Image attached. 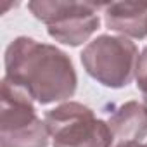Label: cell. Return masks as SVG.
<instances>
[{
    "mask_svg": "<svg viewBox=\"0 0 147 147\" xmlns=\"http://www.w3.org/2000/svg\"><path fill=\"white\" fill-rule=\"evenodd\" d=\"M5 80L23 88L38 104L71 97L78 83L75 66L62 50L28 36H19L9 43Z\"/></svg>",
    "mask_w": 147,
    "mask_h": 147,
    "instance_id": "obj_1",
    "label": "cell"
},
{
    "mask_svg": "<svg viewBox=\"0 0 147 147\" xmlns=\"http://www.w3.org/2000/svg\"><path fill=\"white\" fill-rule=\"evenodd\" d=\"M54 147H111L114 133L109 123L80 102H66L45 113Z\"/></svg>",
    "mask_w": 147,
    "mask_h": 147,
    "instance_id": "obj_2",
    "label": "cell"
},
{
    "mask_svg": "<svg viewBox=\"0 0 147 147\" xmlns=\"http://www.w3.org/2000/svg\"><path fill=\"white\" fill-rule=\"evenodd\" d=\"M49 130L33 106V99L18 85L4 78L0 111L2 147H47Z\"/></svg>",
    "mask_w": 147,
    "mask_h": 147,
    "instance_id": "obj_3",
    "label": "cell"
},
{
    "mask_svg": "<svg viewBox=\"0 0 147 147\" xmlns=\"http://www.w3.org/2000/svg\"><path fill=\"white\" fill-rule=\"evenodd\" d=\"M138 50L125 36L102 35L82 52V64L88 75L104 87L121 88L135 78Z\"/></svg>",
    "mask_w": 147,
    "mask_h": 147,
    "instance_id": "obj_4",
    "label": "cell"
},
{
    "mask_svg": "<svg viewBox=\"0 0 147 147\" xmlns=\"http://www.w3.org/2000/svg\"><path fill=\"white\" fill-rule=\"evenodd\" d=\"M104 4L94 2H30L28 9L47 24L49 35L64 45L78 47L87 42L100 24L99 11Z\"/></svg>",
    "mask_w": 147,
    "mask_h": 147,
    "instance_id": "obj_5",
    "label": "cell"
},
{
    "mask_svg": "<svg viewBox=\"0 0 147 147\" xmlns=\"http://www.w3.org/2000/svg\"><path fill=\"white\" fill-rule=\"evenodd\" d=\"M104 21L113 31L131 38L147 36V4L144 2H111L104 4Z\"/></svg>",
    "mask_w": 147,
    "mask_h": 147,
    "instance_id": "obj_6",
    "label": "cell"
},
{
    "mask_svg": "<svg viewBox=\"0 0 147 147\" xmlns=\"http://www.w3.org/2000/svg\"><path fill=\"white\" fill-rule=\"evenodd\" d=\"M109 126L121 142H137L147 135V109L135 100L125 102L111 114Z\"/></svg>",
    "mask_w": 147,
    "mask_h": 147,
    "instance_id": "obj_7",
    "label": "cell"
},
{
    "mask_svg": "<svg viewBox=\"0 0 147 147\" xmlns=\"http://www.w3.org/2000/svg\"><path fill=\"white\" fill-rule=\"evenodd\" d=\"M135 80H137V87L140 88L142 95L147 94V47L138 55L137 69H135Z\"/></svg>",
    "mask_w": 147,
    "mask_h": 147,
    "instance_id": "obj_8",
    "label": "cell"
},
{
    "mask_svg": "<svg viewBox=\"0 0 147 147\" xmlns=\"http://www.w3.org/2000/svg\"><path fill=\"white\" fill-rule=\"evenodd\" d=\"M118 147H145V145H142V144H138V142L131 140V142H121Z\"/></svg>",
    "mask_w": 147,
    "mask_h": 147,
    "instance_id": "obj_9",
    "label": "cell"
},
{
    "mask_svg": "<svg viewBox=\"0 0 147 147\" xmlns=\"http://www.w3.org/2000/svg\"><path fill=\"white\" fill-rule=\"evenodd\" d=\"M144 107L147 109V94H144Z\"/></svg>",
    "mask_w": 147,
    "mask_h": 147,
    "instance_id": "obj_10",
    "label": "cell"
},
{
    "mask_svg": "<svg viewBox=\"0 0 147 147\" xmlns=\"http://www.w3.org/2000/svg\"><path fill=\"white\" fill-rule=\"evenodd\" d=\"M145 147H147V144H145Z\"/></svg>",
    "mask_w": 147,
    "mask_h": 147,
    "instance_id": "obj_11",
    "label": "cell"
}]
</instances>
